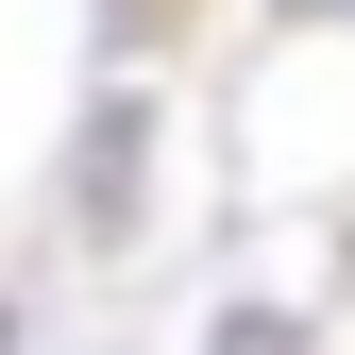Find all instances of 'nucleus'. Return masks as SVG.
Returning <instances> with one entry per match:
<instances>
[{"label": "nucleus", "mask_w": 355, "mask_h": 355, "mask_svg": "<svg viewBox=\"0 0 355 355\" xmlns=\"http://www.w3.org/2000/svg\"><path fill=\"white\" fill-rule=\"evenodd\" d=\"M136 203H153V85H102V119H85V153H68V237H136Z\"/></svg>", "instance_id": "nucleus-1"}, {"label": "nucleus", "mask_w": 355, "mask_h": 355, "mask_svg": "<svg viewBox=\"0 0 355 355\" xmlns=\"http://www.w3.org/2000/svg\"><path fill=\"white\" fill-rule=\"evenodd\" d=\"M203 355H304V322H288V304H220V338Z\"/></svg>", "instance_id": "nucleus-2"}, {"label": "nucleus", "mask_w": 355, "mask_h": 355, "mask_svg": "<svg viewBox=\"0 0 355 355\" xmlns=\"http://www.w3.org/2000/svg\"><path fill=\"white\" fill-rule=\"evenodd\" d=\"M338 17H355V0H338Z\"/></svg>", "instance_id": "nucleus-3"}]
</instances>
